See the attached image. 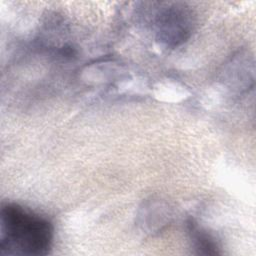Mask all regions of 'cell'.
Here are the masks:
<instances>
[{"instance_id":"2","label":"cell","mask_w":256,"mask_h":256,"mask_svg":"<svg viewBox=\"0 0 256 256\" xmlns=\"http://www.w3.org/2000/svg\"><path fill=\"white\" fill-rule=\"evenodd\" d=\"M154 24L157 39L166 46L176 47L190 37L194 17L184 4L174 3L158 11Z\"/></svg>"},{"instance_id":"1","label":"cell","mask_w":256,"mask_h":256,"mask_svg":"<svg viewBox=\"0 0 256 256\" xmlns=\"http://www.w3.org/2000/svg\"><path fill=\"white\" fill-rule=\"evenodd\" d=\"M53 242V225L45 217L19 204L7 203L0 213V253L40 256L48 254Z\"/></svg>"},{"instance_id":"3","label":"cell","mask_w":256,"mask_h":256,"mask_svg":"<svg viewBox=\"0 0 256 256\" xmlns=\"http://www.w3.org/2000/svg\"><path fill=\"white\" fill-rule=\"evenodd\" d=\"M188 233L194 248L198 254L214 255L218 254V245L215 239L194 220H190L187 223Z\"/></svg>"}]
</instances>
